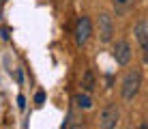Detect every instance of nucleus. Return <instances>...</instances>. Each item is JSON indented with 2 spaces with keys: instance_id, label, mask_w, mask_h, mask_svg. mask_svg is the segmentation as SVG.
I'll list each match as a JSON object with an SVG mask.
<instances>
[{
  "instance_id": "9",
  "label": "nucleus",
  "mask_w": 148,
  "mask_h": 129,
  "mask_svg": "<svg viewBox=\"0 0 148 129\" xmlns=\"http://www.w3.org/2000/svg\"><path fill=\"white\" fill-rule=\"evenodd\" d=\"M131 4H133V0H114V9L116 11H125V9H129Z\"/></svg>"
},
{
  "instance_id": "1",
  "label": "nucleus",
  "mask_w": 148,
  "mask_h": 129,
  "mask_svg": "<svg viewBox=\"0 0 148 129\" xmlns=\"http://www.w3.org/2000/svg\"><path fill=\"white\" fill-rule=\"evenodd\" d=\"M140 84H142V73L137 69H131L129 73L125 75V80H122L120 84V95L125 101H131L133 97L137 95V90H140Z\"/></svg>"
},
{
  "instance_id": "13",
  "label": "nucleus",
  "mask_w": 148,
  "mask_h": 129,
  "mask_svg": "<svg viewBox=\"0 0 148 129\" xmlns=\"http://www.w3.org/2000/svg\"><path fill=\"white\" fill-rule=\"evenodd\" d=\"M0 32H2V39H9V28H2Z\"/></svg>"
},
{
  "instance_id": "5",
  "label": "nucleus",
  "mask_w": 148,
  "mask_h": 129,
  "mask_svg": "<svg viewBox=\"0 0 148 129\" xmlns=\"http://www.w3.org/2000/svg\"><path fill=\"white\" fill-rule=\"evenodd\" d=\"M112 37H114V22L108 13H101L99 15V39L101 43H110Z\"/></svg>"
},
{
  "instance_id": "11",
  "label": "nucleus",
  "mask_w": 148,
  "mask_h": 129,
  "mask_svg": "<svg viewBox=\"0 0 148 129\" xmlns=\"http://www.w3.org/2000/svg\"><path fill=\"white\" fill-rule=\"evenodd\" d=\"M17 106H19V108H26V97H24V95L17 97Z\"/></svg>"
},
{
  "instance_id": "3",
  "label": "nucleus",
  "mask_w": 148,
  "mask_h": 129,
  "mask_svg": "<svg viewBox=\"0 0 148 129\" xmlns=\"http://www.w3.org/2000/svg\"><path fill=\"white\" fill-rule=\"evenodd\" d=\"M90 34H92V24H90V19L88 17H82L77 19V24H75V43L79 45H86L88 43V39H90Z\"/></svg>"
},
{
  "instance_id": "12",
  "label": "nucleus",
  "mask_w": 148,
  "mask_h": 129,
  "mask_svg": "<svg viewBox=\"0 0 148 129\" xmlns=\"http://www.w3.org/2000/svg\"><path fill=\"white\" fill-rule=\"evenodd\" d=\"M142 50H144V63L148 65V45H142Z\"/></svg>"
},
{
  "instance_id": "6",
  "label": "nucleus",
  "mask_w": 148,
  "mask_h": 129,
  "mask_svg": "<svg viewBox=\"0 0 148 129\" xmlns=\"http://www.w3.org/2000/svg\"><path fill=\"white\" fill-rule=\"evenodd\" d=\"M73 103L79 108V110H90V108H92V97L82 90V92H77V95L73 97Z\"/></svg>"
},
{
  "instance_id": "4",
  "label": "nucleus",
  "mask_w": 148,
  "mask_h": 129,
  "mask_svg": "<svg viewBox=\"0 0 148 129\" xmlns=\"http://www.w3.org/2000/svg\"><path fill=\"white\" fill-rule=\"evenodd\" d=\"M112 56H114V60L118 63L120 67H125V65H129V60H131V45L127 43L125 39H118L114 43V50H112Z\"/></svg>"
},
{
  "instance_id": "10",
  "label": "nucleus",
  "mask_w": 148,
  "mask_h": 129,
  "mask_svg": "<svg viewBox=\"0 0 148 129\" xmlns=\"http://www.w3.org/2000/svg\"><path fill=\"white\" fill-rule=\"evenodd\" d=\"M34 101H37V103H43V101H45V92H43V90H39L37 95H34Z\"/></svg>"
},
{
  "instance_id": "8",
  "label": "nucleus",
  "mask_w": 148,
  "mask_h": 129,
  "mask_svg": "<svg viewBox=\"0 0 148 129\" xmlns=\"http://www.w3.org/2000/svg\"><path fill=\"white\" fill-rule=\"evenodd\" d=\"M82 90L84 92H92L95 90V75H92V71H86L84 77H82Z\"/></svg>"
},
{
  "instance_id": "2",
  "label": "nucleus",
  "mask_w": 148,
  "mask_h": 129,
  "mask_svg": "<svg viewBox=\"0 0 148 129\" xmlns=\"http://www.w3.org/2000/svg\"><path fill=\"white\" fill-rule=\"evenodd\" d=\"M118 118H120V112L116 106H105L99 114V127L101 129H114L118 125Z\"/></svg>"
},
{
  "instance_id": "7",
  "label": "nucleus",
  "mask_w": 148,
  "mask_h": 129,
  "mask_svg": "<svg viewBox=\"0 0 148 129\" xmlns=\"http://www.w3.org/2000/svg\"><path fill=\"white\" fill-rule=\"evenodd\" d=\"M135 37L140 45H148V22H140L135 26Z\"/></svg>"
}]
</instances>
